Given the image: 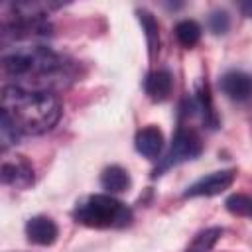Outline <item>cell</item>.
I'll return each mask as SVG.
<instances>
[{
    "mask_svg": "<svg viewBox=\"0 0 252 252\" xmlns=\"http://www.w3.org/2000/svg\"><path fill=\"white\" fill-rule=\"evenodd\" d=\"M2 73L16 87L53 93L65 89L73 77V63L43 43H20L2 53Z\"/></svg>",
    "mask_w": 252,
    "mask_h": 252,
    "instance_id": "cell-1",
    "label": "cell"
},
{
    "mask_svg": "<svg viewBox=\"0 0 252 252\" xmlns=\"http://www.w3.org/2000/svg\"><path fill=\"white\" fill-rule=\"evenodd\" d=\"M2 112L12 120L22 136H39L49 132L59 122L63 106L53 93L28 91L16 85H4Z\"/></svg>",
    "mask_w": 252,
    "mask_h": 252,
    "instance_id": "cell-2",
    "label": "cell"
},
{
    "mask_svg": "<svg viewBox=\"0 0 252 252\" xmlns=\"http://www.w3.org/2000/svg\"><path fill=\"white\" fill-rule=\"evenodd\" d=\"M73 217L77 222L91 228H120L130 224L132 211L114 195L96 193L77 203Z\"/></svg>",
    "mask_w": 252,
    "mask_h": 252,
    "instance_id": "cell-3",
    "label": "cell"
},
{
    "mask_svg": "<svg viewBox=\"0 0 252 252\" xmlns=\"http://www.w3.org/2000/svg\"><path fill=\"white\" fill-rule=\"evenodd\" d=\"M201 152H203V142H201L199 134L189 126H179L175 136H173L171 148H169V152H167V156H165V159H163V163L159 167V171L165 169V167L195 159Z\"/></svg>",
    "mask_w": 252,
    "mask_h": 252,
    "instance_id": "cell-4",
    "label": "cell"
},
{
    "mask_svg": "<svg viewBox=\"0 0 252 252\" xmlns=\"http://www.w3.org/2000/svg\"><path fill=\"white\" fill-rule=\"evenodd\" d=\"M234 177H236L234 169L213 171L209 175H203L195 183H191L185 189L183 197H215V195H220L222 191H226L234 183Z\"/></svg>",
    "mask_w": 252,
    "mask_h": 252,
    "instance_id": "cell-5",
    "label": "cell"
},
{
    "mask_svg": "<svg viewBox=\"0 0 252 252\" xmlns=\"http://www.w3.org/2000/svg\"><path fill=\"white\" fill-rule=\"evenodd\" d=\"M2 183L14 189H28L33 185V167L24 156H16L12 159H4L0 167Z\"/></svg>",
    "mask_w": 252,
    "mask_h": 252,
    "instance_id": "cell-6",
    "label": "cell"
},
{
    "mask_svg": "<svg viewBox=\"0 0 252 252\" xmlns=\"http://www.w3.org/2000/svg\"><path fill=\"white\" fill-rule=\"evenodd\" d=\"M26 236L37 246H51L59 236V228L49 217L37 215L26 222Z\"/></svg>",
    "mask_w": 252,
    "mask_h": 252,
    "instance_id": "cell-7",
    "label": "cell"
},
{
    "mask_svg": "<svg viewBox=\"0 0 252 252\" xmlns=\"http://www.w3.org/2000/svg\"><path fill=\"white\" fill-rule=\"evenodd\" d=\"M220 91L232 100H246L252 94V77L244 71H228L219 81Z\"/></svg>",
    "mask_w": 252,
    "mask_h": 252,
    "instance_id": "cell-8",
    "label": "cell"
},
{
    "mask_svg": "<svg viewBox=\"0 0 252 252\" xmlns=\"http://www.w3.org/2000/svg\"><path fill=\"white\" fill-rule=\"evenodd\" d=\"M193 102V110L199 112L203 124L211 130L219 128V116L215 112V104H213V96H211V91H209V85L207 83H199L197 89H195V94L191 98Z\"/></svg>",
    "mask_w": 252,
    "mask_h": 252,
    "instance_id": "cell-9",
    "label": "cell"
},
{
    "mask_svg": "<svg viewBox=\"0 0 252 252\" xmlns=\"http://www.w3.org/2000/svg\"><path fill=\"white\" fill-rule=\"evenodd\" d=\"M136 150L148 158V159H158L161 156L163 150V132L158 126H146L142 130H138L136 134Z\"/></svg>",
    "mask_w": 252,
    "mask_h": 252,
    "instance_id": "cell-10",
    "label": "cell"
},
{
    "mask_svg": "<svg viewBox=\"0 0 252 252\" xmlns=\"http://www.w3.org/2000/svg\"><path fill=\"white\" fill-rule=\"evenodd\" d=\"M171 87H173V77L167 69L152 71L144 81V91L154 102H163L171 94Z\"/></svg>",
    "mask_w": 252,
    "mask_h": 252,
    "instance_id": "cell-11",
    "label": "cell"
},
{
    "mask_svg": "<svg viewBox=\"0 0 252 252\" xmlns=\"http://www.w3.org/2000/svg\"><path fill=\"white\" fill-rule=\"evenodd\" d=\"M136 16H138V22L142 24V30H144V35H146L148 55H150V59H154L158 55V51H159V26H158V20L154 18L152 12H148L144 8H138Z\"/></svg>",
    "mask_w": 252,
    "mask_h": 252,
    "instance_id": "cell-12",
    "label": "cell"
},
{
    "mask_svg": "<svg viewBox=\"0 0 252 252\" xmlns=\"http://www.w3.org/2000/svg\"><path fill=\"white\" fill-rule=\"evenodd\" d=\"M100 185L106 193L116 195V193H124L130 187V175L124 167L120 165H110L100 173Z\"/></svg>",
    "mask_w": 252,
    "mask_h": 252,
    "instance_id": "cell-13",
    "label": "cell"
},
{
    "mask_svg": "<svg viewBox=\"0 0 252 252\" xmlns=\"http://www.w3.org/2000/svg\"><path fill=\"white\" fill-rule=\"evenodd\" d=\"M220 236H222L220 226H209V228H205L193 236V240L189 242L185 252H211Z\"/></svg>",
    "mask_w": 252,
    "mask_h": 252,
    "instance_id": "cell-14",
    "label": "cell"
},
{
    "mask_svg": "<svg viewBox=\"0 0 252 252\" xmlns=\"http://www.w3.org/2000/svg\"><path fill=\"white\" fill-rule=\"evenodd\" d=\"M175 37L183 47L191 49L201 39V26L195 20H181L175 26Z\"/></svg>",
    "mask_w": 252,
    "mask_h": 252,
    "instance_id": "cell-15",
    "label": "cell"
},
{
    "mask_svg": "<svg viewBox=\"0 0 252 252\" xmlns=\"http://www.w3.org/2000/svg\"><path fill=\"white\" fill-rule=\"evenodd\" d=\"M224 209L234 217L252 219V195L246 193H232L224 199Z\"/></svg>",
    "mask_w": 252,
    "mask_h": 252,
    "instance_id": "cell-16",
    "label": "cell"
},
{
    "mask_svg": "<svg viewBox=\"0 0 252 252\" xmlns=\"http://www.w3.org/2000/svg\"><path fill=\"white\" fill-rule=\"evenodd\" d=\"M22 138V134L18 132V128L12 124V120L2 112L0 118V142H2V150H8L10 146L18 144V140Z\"/></svg>",
    "mask_w": 252,
    "mask_h": 252,
    "instance_id": "cell-17",
    "label": "cell"
},
{
    "mask_svg": "<svg viewBox=\"0 0 252 252\" xmlns=\"http://www.w3.org/2000/svg\"><path fill=\"white\" fill-rule=\"evenodd\" d=\"M209 28H211V32L217 33V35L226 33L228 28H230V18H228V14H226L224 10H215V12H211V16H209Z\"/></svg>",
    "mask_w": 252,
    "mask_h": 252,
    "instance_id": "cell-18",
    "label": "cell"
},
{
    "mask_svg": "<svg viewBox=\"0 0 252 252\" xmlns=\"http://www.w3.org/2000/svg\"><path fill=\"white\" fill-rule=\"evenodd\" d=\"M240 10H242V14L246 18H252V2H242L240 4Z\"/></svg>",
    "mask_w": 252,
    "mask_h": 252,
    "instance_id": "cell-19",
    "label": "cell"
}]
</instances>
